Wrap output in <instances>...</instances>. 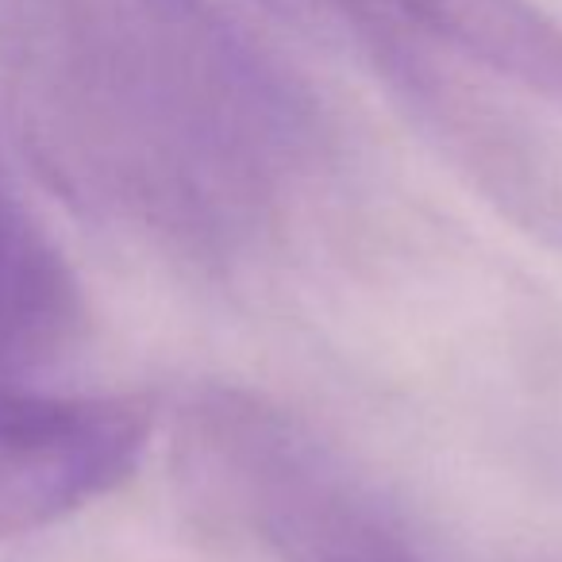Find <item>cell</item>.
Returning <instances> with one entry per match:
<instances>
[{"instance_id":"obj_1","label":"cell","mask_w":562,"mask_h":562,"mask_svg":"<svg viewBox=\"0 0 562 562\" xmlns=\"http://www.w3.org/2000/svg\"><path fill=\"white\" fill-rule=\"evenodd\" d=\"M0 89L74 212L216 258L201 173L109 0H0Z\"/></svg>"},{"instance_id":"obj_2","label":"cell","mask_w":562,"mask_h":562,"mask_svg":"<svg viewBox=\"0 0 562 562\" xmlns=\"http://www.w3.org/2000/svg\"><path fill=\"white\" fill-rule=\"evenodd\" d=\"M173 477L204 528L247 539L273 562H424L344 454L239 385H201L181 401Z\"/></svg>"},{"instance_id":"obj_6","label":"cell","mask_w":562,"mask_h":562,"mask_svg":"<svg viewBox=\"0 0 562 562\" xmlns=\"http://www.w3.org/2000/svg\"><path fill=\"white\" fill-rule=\"evenodd\" d=\"M86 331V301L63 250L24 209L0 243V393L40 390Z\"/></svg>"},{"instance_id":"obj_8","label":"cell","mask_w":562,"mask_h":562,"mask_svg":"<svg viewBox=\"0 0 562 562\" xmlns=\"http://www.w3.org/2000/svg\"><path fill=\"white\" fill-rule=\"evenodd\" d=\"M266 16H273L278 24L293 27L297 35L324 47L347 50V9L344 0H255Z\"/></svg>"},{"instance_id":"obj_7","label":"cell","mask_w":562,"mask_h":562,"mask_svg":"<svg viewBox=\"0 0 562 562\" xmlns=\"http://www.w3.org/2000/svg\"><path fill=\"white\" fill-rule=\"evenodd\" d=\"M424 40L562 116V24L536 0H374Z\"/></svg>"},{"instance_id":"obj_3","label":"cell","mask_w":562,"mask_h":562,"mask_svg":"<svg viewBox=\"0 0 562 562\" xmlns=\"http://www.w3.org/2000/svg\"><path fill=\"white\" fill-rule=\"evenodd\" d=\"M224 166L290 224L336 162L321 97L224 0H109Z\"/></svg>"},{"instance_id":"obj_9","label":"cell","mask_w":562,"mask_h":562,"mask_svg":"<svg viewBox=\"0 0 562 562\" xmlns=\"http://www.w3.org/2000/svg\"><path fill=\"white\" fill-rule=\"evenodd\" d=\"M16 212H20V204L12 201L9 181H4V166H0V243H4V232H9V224H12Z\"/></svg>"},{"instance_id":"obj_4","label":"cell","mask_w":562,"mask_h":562,"mask_svg":"<svg viewBox=\"0 0 562 562\" xmlns=\"http://www.w3.org/2000/svg\"><path fill=\"white\" fill-rule=\"evenodd\" d=\"M355 55L462 186L531 243L562 255V139L501 81L424 40L374 0H344Z\"/></svg>"},{"instance_id":"obj_5","label":"cell","mask_w":562,"mask_h":562,"mask_svg":"<svg viewBox=\"0 0 562 562\" xmlns=\"http://www.w3.org/2000/svg\"><path fill=\"white\" fill-rule=\"evenodd\" d=\"M155 405L135 393H0V539L27 536L135 474Z\"/></svg>"}]
</instances>
